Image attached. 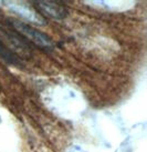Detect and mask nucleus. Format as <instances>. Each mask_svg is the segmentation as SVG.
Returning a JSON list of instances; mask_svg holds the SVG:
<instances>
[{
  "instance_id": "nucleus-1",
  "label": "nucleus",
  "mask_w": 147,
  "mask_h": 152,
  "mask_svg": "<svg viewBox=\"0 0 147 152\" xmlns=\"http://www.w3.org/2000/svg\"><path fill=\"white\" fill-rule=\"evenodd\" d=\"M10 23L19 34H22L25 38L29 39L30 41H32L34 45H37L40 48L48 49V50H52L54 48V45L52 42L51 38L44 32L34 29L28 23L20 21V20H11Z\"/></svg>"
},
{
  "instance_id": "nucleus-2",
  "label": "nucleus",
  "mask_w": 147,
  "mask_h": 152,
  "mask_svg": "<svg viewBox=\"0 0 147 152\" xmlns=\"http://www.w3.org/2000/svg\"><path fill=\"white\" fill-rule=\"evenodd\" d=\"M4 7H7V9L18 15L25 21L32 22L33 25L38 26L46 25V20L42 18V16H40L34 9H32L29 6L22 2H18V1H4Z\"/></svg>"
},
{
  "instance_id": "nucleus-3",
  "label": "nucleus",
  "mask_w": 147,
  "mask_h": 152,
  "mask_svg": "<svg viewBox=\"0 0 147 152\" xmlns=\"http://www.w3.org/2000/svg\"><path fill=\"white\" fill-rule=\"evenodd\" d=\"M37 7L43 15L48 17L55 19V20H61L67 16V10L64 7L60 6L58 4H54L52 1H37Z\"/></svg>"
},
{
  "instance_id": "nucleus-4",
  "label": "nucleus",
  "mask_w": 147,
  "mask_h": 152,
  "mask_svg": "<svg viewBox=\"0 0 147 152\" xmlns=\"http://www.w3.org/2000/svg\"><path fill=\"white\" fill-rule=\"evenodd\" d=\"M0 58H2V59L6 60L9 64H20V60L16 56V53L12 52L10 49H8L1 41H0Z\"/></svg>"
}]
</instances>
